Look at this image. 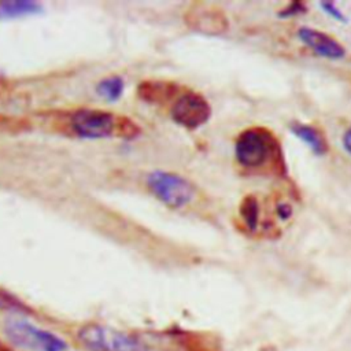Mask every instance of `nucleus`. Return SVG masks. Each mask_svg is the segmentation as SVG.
Returning a JSON list of instances; mask_svg holds the SVG:
<instances>
[{
	"label": "nucleus",
	"instance_id": "obj_1",
	"mask_svg": "<svg viewBox=\"0 0 351 351\" xmlns=\"http://www.w3.org/2000/svg\"><path fill=\"white\" fill-rule=\"evenodd\" d=\"M77 339L88 351H148V347L136 336L103 324L82 325Z\"/></svg>",
	"mask_w": 351,
	"mask_h": 351
},
{
	"label": "nucleus",
	"instance_id": "obj_2",
	"mask_svg": "<svg viewBox=\"0 0 351 351\" xmlns=\"http://www.w3.org/2000/svg\"><path fill=\"white\" fill-rule=\"evenodd\" d=\"M71 126L74 132L85 138H104L114 136L115 132L125 137L137 133L136 126L129 119L118 121L112 114L103 110L82 108L73 114Z\"/></svg>",
	"mask_w": 351,
	"mask_h": 351
},
{
	"label": "nucleus",
	"instance_id": "obj_3",
	"mask_svg": "<svg viewBox=\"0 0 351 351\" xmlns=\"http://www.w3.org/2000/svg\"><path fill=\"white\" fill-rule=\"evenodd\" d=\"M4 335L14 346L29 351L67 350V343L60 336L23 319L8 321L4 326Z\"/></svg>",
	"mask_w": 351,
	"mask_h": 351
},
{
	"label": "nucleus",
	"instance_id": "obj_4",
	"mask_svg": "<svg viewBox=\"0 0 351 351\" xmlns=\"http://www.w3.org/2000/svg\"><path fill=\"white\" fill-rule=\"evenodd\" d=\"M277 144L270 132L251 128L240 133L234 144L237 162L244 167H261L274 158Z\"/></svg>",
	"mask_w": 351,
	"mask_h": 351
},
{
	"label": "nucleus",
	"instance_id": "obj_5",
	"mask_svg": "<svg viewBox=\"0 0 351 351\" xmlns=\"http://www.w3.org/2000/svg\"><path fill=\"white\" fill-rule=\"evenodd\" d=\"M147 184L151 192L171 208L186 206L195 193V189L188 180L169 171L151 173L147 178Z\"/></svg>",
	"mask_w": 351,
	"mask_h": 351
},
{
	"label": "nucleus",
	"instance_id": "obj_6",
	"mask_svg": "<svg viewBox=\"0 0 351 351\" xmlns=\"http://www.w3.org/2000/svg\"><path fill=\"white\" fill-rule=\"evenodd\" d=\"M210 115V104L202 95L195 92L182 93L171 107V118L188 129H196L204 125Z\"/></svg>",
	"mask_w": 351,
	"mask_h": 351
},
{
	"label": "nucleus",
	"instance_id": "obj_7",
	"mask_svg": "<svg viewBox=\"0 0 351 351\" xmlns=\"http://www.w3.org/2000/svg\"><path fill=\"white\" fill-rule=\"evenodd\" d=\"M298 36L313 52L322 58L340 59L346 53L344 47L337 40L321 30L313 27H300Z\"/></svg>",
	"mask_w": 351,
	"mask_h": 351
},
{
	"label": "nucleus",
	"instance_id": "obj_8",
	"mask_svg": "<svg viewBox=\"0 0 351 351\" xmlns=\"http://www.w3.org/2000/svg\"><path fill=\"white\" fill-rule=\"evenodd\" d=\"M185 22L192 29L207 34L222 33L228 25L223 14L210 7L191 8L185 15Z\"/></svg>",
	"mask_w": 351,
	"mask_h": 351
},
{
	"label": "nucleus",
	"instance_id": "obj_9",
	"mask_svg": "<svg viewBox=\"0 0 351 351\" xmlns=\"http://www.w3.org/2000/svg\"><path fill=\"white\" fill-rule=\"evenodd\" d=\"M177 88L171 82L163 81H145L137 88L138 96L149 103H158L174 96Z\"/></svg>",
	"mask_w": 351,
	"mask_h": 351
},
{
	"label": "nucleus",
	"instance_id": "obj_10",
	"mask_svg": "<svg viewBox=\"0 0 351 351\" xmlns=\"http://www.w3.org/2000/svg\"><path fill=\"white\" fill-rule=\"evenodd\" d=\"M291 132L299 137L306 145H308L315 154L321 155L326 152V143L322 134L313 126L306 123H293L291 126Z\"/></svg>",
	"mask_w": 351,
	"mask_h": 351
},
{
	"label": "nucleus",
	"instance_id": "obj_11",
	"mask_svg": "<svg viewBox=\"0 0 351 351\" xmlns=\"http://www.w3.org/2000/svg\"><path fill=\"white\" fill-rule=\"evenodd\" d=\"M40 4L30 0H8L0 3V18L30 15L40 11Z\"/></svg>",
	"mask_w": 351,
	"mask_h": 351
},
{
	"label": "nucleus",
	"instance_id": "obj_12",
	"mask_svg": "<svg viewBox=\"0 0 351 351\" xmlns=\"http://www.w3.org/2000/svg\"><path fill=\"white\" fill-rule=\"evenodd\" d=\"M96 90L101 97L110 101L118 100L123 92V81L121 77H117V75L104 78L97 84Z\"/></svg>",
	"mask_w": 351,
	"mask_h": 351
},
{
	"label": "nucleus",
	"instance_id": "obj_13",
	"mask_svg": "<svg viewBox=\"0 0 351 351\" xmlns=\"http://www.w3.org/2000/svg\"><path fill=\"white\" fill-rule=\"evenodd\" d=\"M240 214L251 230H255L259 221V206L255 197H245L240 207Z\"/></svg>",
	"mask_w": 351,
	"mask_h": 351
},
{
	"label": "nucleus",
	"instance_id": "obj_14",
	"mask_svg": "<svg viewBox=\"0 0 351 351\" xmlns=\"http://www.w3.org/2000/svg\"><path fill=\"white\" fill-rule=\"evenodd\" d=\"M0 307L3 308H12V310H25L23 306H21V303L18 300H15L14 298L8 296L7 293L0 291Z\"/></svg>",
	"mask_w": 351,
	"mask_h": 351
},
{
	"label": "nucleus",
	"instance_id": "obj_15",
	"mask_svg": "<svg viewBox=\"0 0 351 351\" xmlns=\"http://www.w3.org/2000/svg\"><path fill=\"white\" fill-rule=\"evenodd\" d=\"M322 5V8H324V11L326 12V14H329L330 16H333L335 19H337V21H346V16L343 15V12L336 7V4L335 3H322L321 4Z\"/></svg>",
	"mask_w": 351,
	"mask_h": 351
},
{
	"label": "nucleus",
	"instance_id": "obj_16",
	"mask_svg": "<svg viewBox=\"0 0 351 351\" xmlns=\"http://www.w3.org/2000/svg\"><path fill=\"white\" fill-rule=\"evenodd\" d=\"M343 147L351 155V126L346 130V133L343 136Z\"/></svg>",
	"mask_w": 351,
	"mask_h": 351
},
{
	"label": "nucleus",
	"instance_id": "obj_17",
	"mask_svg": "<svg viewBox=\"0 0 351 351\" xmlns=\"http://www.w3.org/2000/svg\"><path fill=\"white\" fill-rule=\"evenodd\" d=\"M277 211H278V214H280L281 218H287V217H289V214H291V208H289L288 206H285V204L278 206Z\"/></svg>",
	"mask_w": 351,
	"mask_h": 351
}]
</instances>
